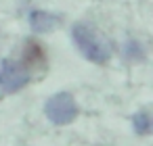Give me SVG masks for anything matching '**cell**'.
Listing matches in <instances>:
<instances>
[{
	"mask_svg": "<svg viewBox=\"0 0 153 146\" xmlns=\"http://www.w3.org/2000/svg\"><path fill=\"white\" fill-rule=\"evenodd\" d=\"M71 38L80 48V52L92 63H105L111 54V48L103 38V34H99L88 23H76L71 29Z\"/></svg>",
	"mask_w": 153,
	"mask_h": 146,
	"instance_id": "1",
	"label": "cell"
},
{
	"mask_svg": "<svg viewBox=\"0 0 153 146\" xmlns=\"http://www.w3.org/2000/svg\"><path fill=\"white\" fill-rule=\"evenodd\" d=\"M44 113L55 125H67L78 117V104L69 92H59L48 98Z\"/></svg>",
	"mask_w": 153,
	"mask_h": 146,
	"instance_id": "2",
	"label": "cell"
},
{
	"mask_svg": "<svg viewBox=\"0 0 153 146\" xmlns=\"http://www.w3.org/2000/svg\"><path fill=\"white\" fill-rule=\"evenodd\" d=\"M32 79V69L19 61H4L0 67V92L15 94Z\"/></svg>",
	"mask_w": 153,
	"mask_h": 146,
	"instance_id": "3",
	"label": "cell"
},
{
	"mask_svg": "<svg viewBox=\"0 0 153 146\" xmlns=\"http://www.w3.org/2000/svg\"><path fill=\"white\" fill-rule=\"evenodd\" d=\"M30 25L36 34H48L59 25V17L46 11H34L30 13Z\"/></svg>",
	"mask_w": 153,
	"mask_h": 146,
	"instance_id": "4",
	"label": "cell"
},
{
	"mask_svg": "<svg viewBox=\"0 0 153 146\" xmlns=\"http://www.w3.org/2000/svg\"><path fill=\"white\" fill-rule=\"evenodd\" d=\"M132 125H134V131L138 136H145L149 134V115L147 113H138L132 117Z\"/></svg>",
	"mask_w": 153,
	"mask_h": 146,
	"instance_id": "5",
	"label": "cell"
},
{
	"mask_svg": "<svg viewBox=\"0 0 153 146\" xmlns=\"http://www.w3.org/2000/svg\"><path fill=\"white\" fill-rule=\"evenodd\" d=\"M124 54H126V59L138 61V59H143V48H140V44L136 40H128L126 48H124Z\"/></svg>",
	"mask_w": 153,
	"mask_h": 146,
	"instance_id": "6",
	"label": "cell"
},
{
	"mask_svg": "<svg viewBox=\"0 0 153 146\" xmlns=\"http://www.w3.org/2000/svg\"><path fill=\"white\" fill-rule=\"evenodd\" d=\"M153 131V117H149V134Z\"/></svg>",
	"mask_w": 153,
	"mask_h": 146,
	"instance_id": "7",
	"label": "cell"
}]
</instances>
